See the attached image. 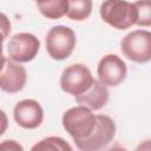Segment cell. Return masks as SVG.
Instances as JSON below:
<instances>
[{"instance_id":"obj_12","label":"cell","mask_w":151,"mask_h":151,"mask_svg":"<svg viewBox=\"0 0 151 151\" xmlns=\"http://www.w3.org/2000/svg\"><path fill=\"white\" fill-rule=\"evenodd\" d=\"M70 0H51V1H38L37 7L40 13L47 19H60L67 15Z\"/></svg>"},{"instance_id":"obj_17","label":"cell","mask_w":151,"mask_h":151,"mask_svg":"<svg viewBox=\"0 0 151 151\" xmlns=\"http://www.w3.org/2000/svg\"><path fill=\"white\" fill-rule=\"evenodd\" d=\"M9 32H11V22L8 21L7 17L4 13H1V33H2V40L6 39V35Z\"/></svg>"},{"instance_id":"obj_6","label":"cell","mask_w":151,"mask_h":151,"mask_svg":"<svg viewBox=\"0 0 151 151\" xmlns=\"http://www.w3.org/2000/svg\"><path fill=\"white\" fill-rule=\"evenodd\" d=\"M116 136V123L106 114H97V124L93 132L85 139L74 142L80 151H99L104 149Z\"/></svg>"},{"instance_id":"obj_13","label":"cell","mask_w":151,"mask_h":151,"mask_svg":"<svg viewBox=\"0 0 151 151\" xmlns=\"http://www.w3.org/2000/svg\"><path fill=\"white\" fill-rule=\"evenodd\" d=\"M31 151H73L68 142L61 137L50 136L35 143Z\"/></svg>"},{"instance_id":"obj_11","label":"cell","mask_w":151,"mask_h":151,"mask_svg":"<svg viewBox=\"0 0 151 151\" xmlns=\"http://www.w3.org/2000/svg\"><path fill=\"white\" fill-rule=\"evenodd\" d=\"M76 101L79 105L86 106L92 111H98L107 104L109 90L99 80H94L93 85L84 94L76 98Z\"/></svg>"},{"instance_id":"obj_3","label":"cell","mask_w":151,"mask_h":151,"mask_svg":"<svg viewBox=\"0 0 151 151\" xmlns=\"http://www.w3.org/2000/svg\"><path fill=\"white\" fill-rule=\"evenodd\" d=\"M46 51L53 60H65L77 45L76 33L72 28L63 25L53 26L46 34Z\"/></svg>"},{"instance_id":"obj_19","label":"cell","mask_w":151,"mask_h":151,"mask_svg":"<svg viewBox=\"0 0 151 151\" xmlns=\"http://www.w3.org/2000/svg\"><path fill=\"white\" fill-rule=\"evenodd\" d=\"M107 151H127L125 147H123V146H119V145H116V146H113V147H111V149H109Z\"/></svg>"},{"instance_id":"obj_14","label":"cell","mask_w":151,"mask_h":151,"mask_svg":"<svg viewBox=\"0 0 151 151\" xmlns=\"http://www.w3.org/2000/svg\"><path fill=\"white\" fill-rule=\"evenodd\" d=\"M91 12H92L91 0H71L66 17L71 20L81 21V20L87 19Z\"/></svg>"},{"instance_id":"obj_15","label":"cell","mask_w":151,"mask_h":151,"mask_svg":"<svg viewBox=\"0 0 151 151\" xmlns=\"http://www.w3.org/2000/svg\"><path fill=\"white\" fill-rule=\"evenodd\" d=\"M133 4L138 11L137 26L139 27L151 26V0H140Z\"/></svg>"},{"instance_id":"obj_9","label":"cell","mask_w":151,"mask_h":151,"mask_svg":"<svg viewBox=\"0 0 151 151\" xmlns=\"http://www.w3.org/2000/svg\"><path fill=\"white\" fill-rule=\"evenodd\" d=\"M15 123L26 130H33L41 125L44 120V110L35 99H22L13 109Z\"/></svg>"},{"instance_id":"obj_4","label":"cell","mask_w":151,"mask_h":151,"mask_svg":"<svg viewBox=\"0 0 151 151\" xmlns=\"http://www.w3.org/2000/svg\"><path fill=\"white\" fill-rule=\"evenodd\" d=\"M120 50L133 63L146 64L151 61V32L136 29L127 33L120 41Z\"/></svg>"},{"instance_id":"obj_16","label":"cell","mask_w":151,"mask_h":151,"mask_svg":"<svg viewBox=\"0 0 151 151\" xmlns=\"http://www.w3.org/2000/svg\"><path fill=\"white\" fill-rule=\"evenodd\" d=\"M0 151H24V147L20 143L13 139L2 140L0 144Z\"/></svg>"},{"instance_id":"obj_7","label":"cell","mask_w":151,"mask_h":151,"mask_svg":"<svg viewBox=\"0 0 151 151\" xmlns=\"http://www.w3.org/2000/svg\"><path fill=\"white\" fill-rule=\"evenodd\" d=\"M40 48V41L39 39L27 32H21L14 34L7 45V55L8 59L21 64V63H28L32 61Z\"/></svg>"},{"instance_id":"obj_1","label":"cell","mask_w":151,"mask_h":151,"mask_svg":"<svg viewBox=\"0 0 151 151\" xmlns=\"http://www.w3.org/2000/svg\"><path fill=\"white\" fill-rule=\"evenodd\" d=\"M99 14L103 21L119 31H124L137 25L138 20V11L134 4L129 1H104L100 5Z\"/></svg>"},{"instance_id":"obj_5","label":"cell","mask_w":151,"mask_h":151,"mask_svg":"<svg viewBox=\"0 0 151 151\" xmlns=\"http://www.w3.org/2000/svg\"><path fill=\"white\" fill-rule=\"evenodd\" d=\"M94 78L84 64H72L67 66L60 76V87L65 93L74 98L84 94L94 83Z\"/></svg>"},{"instance_id":"obj_18","label":"cell","mask_w":151,"mask_h":151,"mask_svg":"<svg viewBox=\"0 0 151 151\" xmlns=\"http://www.w3.org/2000/svg\"><path fill=\"white\" fill-rule=\"evenodd\" d=\"M134 151H151V139H146L137 145Z\"/></svg>"},{"instance_id":"obj_2","label":"cell","mask_w":151,"mask_h":151,"mask_svg":"<svg viewBox=\"0 0 151 151\" xmlns=\"http://www.w3.org/2000/svg\"><path fill=\"white\" fill-rule=\"evenodd\" d=\"M63 127L74 142L87 138L94 130L97 116L86 106H74L64 112L61 118Z\"/></svg>"},{"instance_id":"obj_10","label":"cell","mask_w":151,"mask_h":151,"mask_svg":"<svg viewBox=\"0 0 151 151\" xmlns=\"http://www.w3.org/2000/svg\"><path fill=\"white\" fill-rule=\"evenodd\" d=\"M27 81V72L24 66L2 57L0 72V87L4 92L17 93L21 91Z\"/></svg>"},{"instance_id":"obj_8","label":"cell","mask_w":151,"mask_h":151,"mask_svg":"<svg viewBox=\"0 0 151 151\" xmlns=\"http://www.w3.org/2000/svg\"><path fill=\"white\" fill-rule=\"evenodd\" d=\"M98 80L106 87H114L123 83L127 76L125 61L117 54H105L97 67Z\"/></svg>"}]
</instances>
